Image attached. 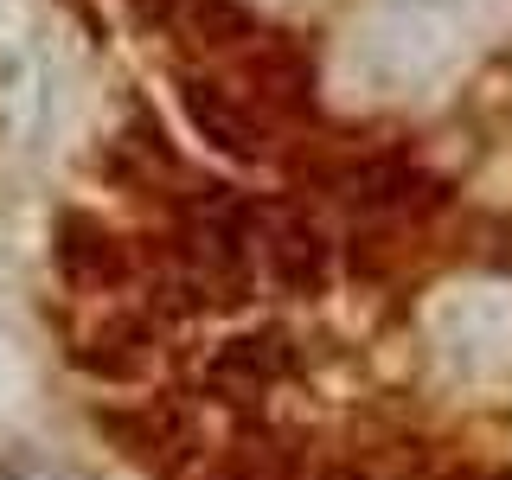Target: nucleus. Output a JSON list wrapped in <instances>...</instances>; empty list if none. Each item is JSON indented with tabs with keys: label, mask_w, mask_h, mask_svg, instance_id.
Returning <instances> with one entry per match:
<instances>
[{
	"label": "nucleus",
	"mask_w": 512,
	"mask_h": 480,
	"mask_svg": "<svg viewBox=\"0 0 512 480\" xmlns=\"http://www.w3.org/2000/svg\"><path fill=\"white\" fill-rule=\"evenodd\" d=\"M295 372V352H288V333L263 327V333H244V340H224L205 365V384L224 404H263L276 384Z\"/></svg>",
	"instance_id": "obj_5"
},
{
	"label": "nucleus",
	"mask_w": 512,
	"mask_h": 480,
	"mask_svg": "<svg viewBox=\"0 0 512 480\" xmlns=\"http://www.w3.org/2000/svg\"><path fill=\"white\" fill-rule=\"evenodd\" d=\"M167 288L186 308H231V301H250V288H256L250 205L224 199V192H199L180 218Z\"/></svg>",
	"instance_id": "obj_1"
},
{
	"label": "nucleus",
	"mask_w": 512,
	"mask_h": 480,
	"mask_svg": "<svg viewBox=\"0 0 512 480\" xmlns=\"http://www.w3.org/2000/svg\"><path fill=\"white\" fill-rule=\"evenodd\" d=\"M429 480H506V474H474V468H448V474H429Z\"/></svg>",
	"instance_id": "obj_9"
},
{
	"label": "nucleus",
	"mask_w": 512,
	"mask_h": 480,
	"mask_svg": "<svg viewBox=\"0 0 512 480\" xmlns=\"http://www.w3.org/2000/svg\"><path fill=\"white\" fill-rule=\"evenodd\" d=\"M180 103H186L192 128H199V135L212 141L218 154H237V160H263V154H269V122L250 116V109L237 103L224 84H212L205 71L180 77Z\"/></svg>",
	"instance_id": "obj_6"
},
{
	"label": "nucleus",
	"mask_w": 512,
	"mask_h": 480,
	"mask_svg": "<svg viewBox=\"0 0 512 480\" xmlns=\"http://www.w3.org/2000/svg\"><path fill=\"white\" fill-rule=\"evenodd\" d=\"M199 480H301V448L282 429H231Z\"/></svg>",
	"instance_id": "obj_7"
},
{
	"label": "nucleus",
	"mask_w": 512,
	"mask_h": 480,
	"mask_svg": "<svg viewBox=\"0 0 512 480\" xmlns=\"http://www.w3.org/2000/svg\"><path fill=\"white\" fill-rule=\"evenodd\" d=\"M205 77H212V84H224L237 103L250 109V116H263V122H276V116H308V103H314V71H308V58H301L295 45L282 39V32H263V26H250L244 39L231 45V52H218L212 64H205Z\"/></svg>",
	"instance_id": "obj_2"
},
{
	"label": "nucleus",
	"mask_w": 512,
	"mask_h": 480,
	"mask_svg": "<svg viewBox=\"0 0 512 480\" xmlns=\"http://www.w3.org/2000/svg\"><path fill=\"white\" fill-rule=\"evenodd\" d=\"M333 186H340L346 212L365 218V224H416L423 212H436V205H442V186L429 180L423 167H410V160H391V154L346 167Z\"/></svg>",
	"instance_id": "obj_4"
},
{
	"label": "nucleus",
	"mask_w": 512,
	"mask_h": 480,
	"mask_svg": "<svg viewBox=\"0 0 512 480\" xmlns=\"http://www.w3.org/2000/svg\"><path fill=\"white\" fill-rule=\"evenodd\" d=\"M58 263H64V276L77 288H109V282H122L128 250L96 218H64L58 224Z\"/></svg>",
	"instance_id": "obj_8"
},
{
	"label": "nucleus",
	"mask_w": 512,
	"mask_h": 480,
	"mask_svg": "<svg viewBox=\"0 0 512 480\" xmlns=\"http://www.w3.org/2000/svg\"><path fill=\"white\" fill-rule=\"evenodd\" d=\"M250 250H256V276H269L288 295H314L333 269V250L320 237V224L288 199L250 205Z\"/></svg>",
	"instance_id": "obj_3"
}]
</instances>
